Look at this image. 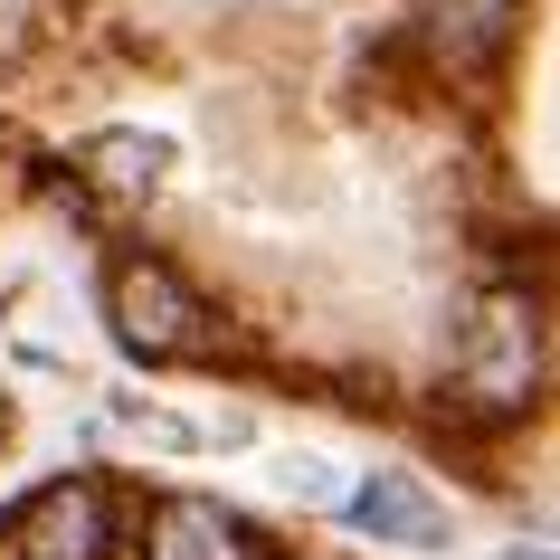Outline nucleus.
<instances>
[{
  "mask_svg": "<svg viewBox=\"0 0 560 560\" xmlns=\"http://www.w3.org/2000/svg\"><path fill=\"white\" fill-rule=\"evenodd\" d=\"M115 428H124V438H143V446H162V456H190V446H209V428H190V418H162V409H143V399H115Z\"/></svg>",
  "mask_w": 560,
  "mask_h": 560,
  "instance_id": "8",
  "label": "nucleus"
},
{
  "mask_svg": "<svg viewBox=\"0 0 560 560\" xmlns=\"http://www.w3.org/2000/svg\"><path fill=\"white\" fill-rule=\"evenodd\" d=\"M342 523L371 532V541H399V551H438L446 541V503L418 485V475H361L352 494H342Z\"/></svg>",
  "mask_w": 560,
  "mask_h": 560,
  "instance_id": "4",
  "label": "nucleus"
},
{
  "mask_svg": "<svg viewBox=\"0 0 560 560\" xmlns=\"http://www.w3.org/2000/svg\"><path fill=\"white\" fill-rule=\"evenodd\" d=\"M162 162H172V152L152 143V133H95L86 143V180L105 200H152V190H162Z\"/></svg>",
  "mask_w": 560,
  "mask_h": 560,
  "instance_id": "7",
  "label": "nucleus"
},
{
  "mask_svg": "<svg viewBox=\"0 0 560 560\" xmlns=\"http://www.w3.org/2000/svg\"><path fill=\"white\" fill-rule=\"evenodd\" d=\"M115 551V494L95 475H58L38 494L10 503L0 523V560H105Z\"/></svg>",
  "mask_w": 560,
  "mask_h": 560,
  "instance_id": "3",
  "label": "nucleus"
},
{
  "mask_svg": "<svg viewBox=\"0 0 560 560\" xmlns=\"http://www.w3.org/2000/svg\"><path fill=\"white\" fill-rule=\"evenodd\" d=\"M143 560H247V532H237V513L219 494H162Z\"/></svg>",
  "mask_w": 560,
  "mask_h": 560,
  "instance_id": "5",
  "label": "nucleus"
},
{
  "mask_svg": "<svg viewBox=\"0 0 560 560\" xmlns=\"http://www.w3.org/2000/svg\"><path fill=\"white\" fill-rule=\"evenodd\" d=\"M513 20H523V0H428V38L446 67H485L513 38Z\"/></svg>",
  "mask_w": 560,
  "mask_h": 560,
  "instance_id": "6",
  "label": "nucleus"
},
{
  "mask_svg": "<svg viewBox=\"0 0 560 560\" xmlns=\"http://www.w3.org/2000/svg\"><path fill=\"white\" fill-rule=\"evenodd\" d=\"M456 389H466V409H485V418H523L532 399H541V304L513 295V285L475 304Z\"/></svg>",
  "mask_w": 560,
  "mask_h": 560,
  "instance_id": "2",
  "label": "nucleus"
},
{
  "mask_svg": "<svg viewBox=\"0 0 560 560\" xmlns=\"http://www.w3.org/2000/svg\"><path fill=\"white\" fill-rule=\"evenodd\" d=\"M0 438H10V409H0Z\"/></svg>",
  "mask_w": 560,
  "mask_h": 560,
  "instance_id": "10",
  "label": "nucleus"
},
{
  "mask_svg": "<svg viewBox=\"0 0 560 560\" xmlns=\"http://www.w3.org/2000/svg\"><path fill=\"white\" fill-rule=\"evenodd\" d=\"M503 560H551V551H541V541H513V551H503Z\"/></svg>",
  "mask_w": 560,
  "mask_h": 560,
  "instance_id": "9",
  "label": "nucleus"
},
{
  "mask_svg": "<svg viewBox=\"0 0 560 560\" xmlns=\"http://www.w3.org/2000/svg\"><path fill=\"white\" fill-rule=\"evenodd\" d=\"M105 324L133 361H200L219 342V314L190 295V276H172L162 257H124L105 276Z\"/></svg>",
  "mask_w": 560,
  "mask_h": 560,
  "instance_id": "1",
  "label": "nucleus"
}]
</instances>
